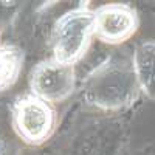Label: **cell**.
<instances>
[{"label": "cell", "instance_id": "ba28073f", "mask_svg": "<svg viewBox=\"0 0 155 155\" xmlns=\"http://www.w3.org/2000/svg\"><path fill=\"white\" fill-rule=\"evenodd\" d=\"M0 155H19L17 147L2 135H0Z\"/></svg>", "mask_w": 155, "mask_h": 155}, {"label": "cell", "instance_id": "277c9868", "mask_svg": "<svg viewBox=\"0 0 155 155\" xmlns=\"http://www.w3.org/2000/svg\"><path fill=\"white\" fill-rule=\"evenodd\" d=\"M30 93L51 106L68 99L76 90L74 65L64 64L54 58L44 59L31 68L28 78Z\"/></svg>", "mask_w": 155, "mask_h": 155}, {"label": "cell", "instance_id": "3957f363", "mask_svg": "<svg viewBox=\"0 0 155 155\" xmlns=\"http://www.w3.org/2000/svg\"><path fill=\"white\" fill-rule=\"evenodd\" d=\"M58 115L50 102L33 93L19 95L11 106V126L23 144L37 147L51 138L56 130Z\"/></svg>", "mask_w": 155, "mask_h": 155}, {"label": "cell", "instance_id": "9c48e42d", "mask_svg": "<svg viewBox=\"0 0 155 155\" xmlns=\"http://www.w3.org/2000/svg\"><path fill=\"white\" fill-rule=\"evenodd\" d=\"M2 47H3L2 45V34H0V50H2Z\"/></svg>", "mask_w": 155, "mask_h": 155}, {"label": "cell", "instance_id": "7a4b0ae2", "mask_svg": "<svg viewBox=\"0 0 155 155\" xmlns=\"http://www.w3.org/2000/svg\"><path fill=\"white\" fill-rule=\"evenodd\" d=\"M95 39V9L79 5L54 22L51 30V58L74 65L88 51Z\"/></svg>", "mask_w": 155, "mask_h": 155}, {"label": "cell", "instance_id": "8992f818", "mask_svg": "<svg viewBox=\"0 0 155 155\" xmlns=\"http://www.w3.org/2000/svg\"><path fill=\"white\" fill-rule=\"evenodd\" d=\"M132 65L141 93L155 101V41L137 45L132 54Z\"/></svg>", "mask_w": 155, "mask_h": 155}, {"label": "cell", "instance_id": "52a82bcc", "mask_svg": "<svg viewBox=\"0 0 155 155\" xmlns=\"http://www.w3.org/2000/svg\"><path fill=\"white\" fill-rule=\"evenodd\" d=\"M23 67V51L16 45H3L0 50V93L12 87Z\"/></svg>", "mask_w": 155, "mask_h": 155}, {"label": "cell", "instance_id": "5b68a950", "mask_svg": "<svg viewBox=\"0 0 155 155\" xmlns=\"http://www.w3.org/2000/svg\"><path fill=\"white\" fill-rule=\"evenodd\" d=\"M140 17L126 3H107L95 9V37L109 45H120L135 36Z\"/></svg>", "mask_w": 155, "mask_h": 155}, {"label": "cell", "instance_id": "6da1fadb", "mask_svg": "<svg viewBox=\"0 0 155 155\" xmlns=\"http://www.w3.org/2000/svg\"><path fill=\"white\" fill-rule=\"evenodd\" d=\"M141 93L132 59L110 58L87 76L82 98L88 106L101 110H124Z\"/></svg>", "mask_w": 155, "mask_h": 155}]
</instances>
